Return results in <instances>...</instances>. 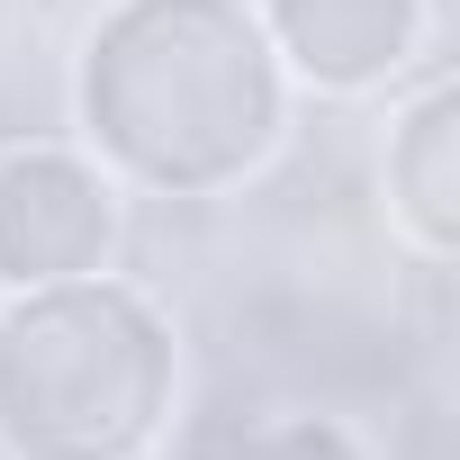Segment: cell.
Listing matches in <instances>:
<instances>
[{
    "label": "cell",
    "instance_id": "obj_1",
    "mask_svg": "<svg viewBox=\"0 0 460 460\" xmlns=\"http://www.w3.org/2000/svg\"><path fill=\"white\" fill-rule=\"evenodd\" d=\"M442 136H451V91L433 82V91H424V109H415V118H406V136H397V145H406V172H415V199H406V208H415L424 253H442V244H451V217H442V199H451V181H442Z\"/></svg>",
    "mask_w": 460,
    "mask_h": 460
},
{
    "label": "cell",
    "instance_id": "obj_2",
    "mask_svg": "<svg viewBox=\"0 0 460 460\" xmlns=\"http://www.w3.org/2000/svg\"><path fill=\"white\" fill-rule=\"evenodd\" d=\"M244 460H361V442L343 424H325V415H280V424H262L244 442Z\"/></svg>",
    "mask_w": 460,
    "mask_h": 460
}]
</instances>
